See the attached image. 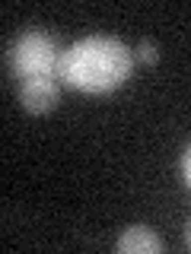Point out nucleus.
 <instances>
[{
    "instance_id": "f03ea898",
    "label": "nucleus",
    "mask_w": 191,
    "mask_h": 254,
    "mask_svg": "<svg viewBox=\"0 0 191 254\" xmlns=\"http://www.w3.org/2000/svg\"><path fill=\"white\" fill-rule=\"evenodd\" d=\"M10 61L13 73L19 79H32V76H58L61 79V61H64V48L58 45V38L48 32H22L19 38L10 45Z\"/></svg>"
},
{
    "instance_id": "f257e3e1",
    "label": "nucleus",
    "mask_w": 191,
    "mask_h": 254,
    "mask_svg": "<svg viewBox=\"0 0 191 254\" xmlns=\"http://www.w3.org/2000/svg\"><path fill=\"white\" fill-rule=\"evenodd\" d=\"M134 70V51L124 42L111 35H90L80 38L64 51L61 61V79L80 92H111L131 76Z\"/></svg>"
},
{
    "instance_id": "39448f33",
    "label": "nucleus",
    "mask_w": 191,
    "mask_h": 254,
    "mask_svg": "<svg viewBox=\"0 0 191 254\" xmlns=\"http://www.w3.org/2000/svg\"><path fill=\"white\" fill-rule=\"evenodd\" d=\"M134 54L140 58V64H156V58H159V54H156V45H153V42H140Z\"/></svg>"
},
{
    "instance_id": "7ed1b4c3",
    "label": "nucleus",
    "mask_w": 191,
    "mask_h": 254,
    "mask_svg": "<svg viewBox=\"0 0 191 254\" xmlns=\"http://www.w3.org/2000/svg\"><path fill=\"white\" fill-rule=\"evenodd\" d=\"M19 102L29 115H48L61 102V79L58 76H32L22 79Z\"/></svg>"
},
{
    "instance_id": "20e7f679",
    "label": "nucleus",
    "mask_w": 191,
    "mask_h": 254,
    "mask_svg": "<svg viewBox=\"0 0 191 254\" xmlns=\"http://www.w3.org/2000/svg\"><path fill=\"white\" fill-rule=\"evenodd\" d=\"M118 251L121 254H156V251H163V242L147 226H131L118 238Z\"/></svg>"
},
{
    "instance_id": "0eeeda50",
    "label": "nucleus",
    "mask_w": 191,
    "mask_h": 254,
    "mask_svg": "<svg viewBox=\"0 0 191 254\" xmlns=\"http://www.w3.org/2000/svg\"><path fill=\"white\" fill-rule=\"evenodd\" d=\"M185 242H188V248H191V222H188V229H185Z\"/></svg>"
},
{
    "instance_id": "423d86ee",
    "label": "nucleus",
    "mask_w": 191,
    "mask_h": 254,
    "mask_svg": "<svg viewBox=\"0 0 191 254\" xmlns=\"http://www.w3.org/2000/svg\"><path fill=\"white\" fill-rule=\"evenodd\" d=\"M182 169H185V181L191 185V146H188V153H185V162H182Z\"/></svg>"
}]
</instances>
